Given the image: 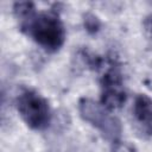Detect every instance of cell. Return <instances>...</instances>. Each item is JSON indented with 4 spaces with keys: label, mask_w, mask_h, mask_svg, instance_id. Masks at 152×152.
<instances>
[{
    "label": "cell",
    "mask_w": 152,
    "mask_h": 152,
    "mask_svg": "<svg viewBox=\"0 0 152 152\" xmlns=\"http://www.w3.org/2000/svg\"><path fill=\"white\" fill-rule=\"evenodd\" d=\"M13 13L20 30L49 52L59 50L65 40L64 25L55 11H37L33 2L20 1L13 5Z\"/></svg>",
    "instance_id": "6da1fadb"
},
{
    "label": "cell",
    "mask_w": 152,
    "mask_h": 152,
    "mask_svg": "<svg viewBox=\"0 0 152 152\" xmlns=\"http://www.w3.org/2000/svg\"><path fill=\"white\" fill-rule=\"evenodd\" d=\"M78 112L81 118L97 128L107 140L110 142L120 140L122 133L121 122L102 103L88 97H82L78 101Z\"/></svg>",
    "instance_id": "7a4b0ae2"
},
{
    "label": "cell",
    "mask_w": 152,
    "mask_h": 152,
    "mask_svg": "<svg viewBox=\"0 0 152 152\" xmlns=\"http://www.w3.org/2000/svg\"><path fill=\"white\" fill-rule=\"evenodd\" d=\"M17 109L24 122L32 129H45L51 122V109L48 100L38 91L24 88L17 97Z\"/></svg>",
    "instance_id": "3957f363"
},
{
    "label": "cell",
    "mask_w": 152,
    "mask_h": 152,
    "mask_svg": "<svg viewBox=\"0 0 152 152\" xmlns=\"http://www.w3.org/2000/svg\"><path fill=\"white\" fill-rule=\"evenodd\" d=\"M101 103L109 110L119 109L126 102V89L122 74L113 59L106 61L104 71L100 78Z\"/></svg>",
    "instance_id": "277c9868"
},
{
    "label": "cell",
    "mask_w": 152,
    "mask_h": 152,
    "mask_svg": "<svg viewBox=\"0 0 152 152\" xmlns=\"http://www.w3.org/2000/svg\"><path fill=\"white\" fill-rule=\"evenodd\" d=\"M133 119L139 131L152 138V99L146 94H138L133 102Z\"/></svg>",
    "instance_id": "5b68a950"
},
{
    "label": "cell",
    "mask_w": 152,
    "mask_h": 152,
    "mask_svg": "<svg viewBox=\"0 0 152 152\" xmlns=\"http://www.w3.org/2000/svg\"><path fill=\"white\" fill-rule=\"evenodd\" d=\"M84 27H86V30L89 33L94 34V33H96L100 30L101 23H100V20H99L97 17H95L91 13H87L84 15Z\"/></svg>",
    "instance_id": "8992f818"
},
{
    "label": "cell",
    "mask_w": 152,
    "mask_h": 152,
    "mask_svg": "<svg viewBox=\"0 0 152 152\" xmlns=\"http://www.w3.org/2000/svg\"><path fill=\"white\" fill-rule=\"evenodd\" d=\"M112 152H138V151L132 144L127 141H122L120 139L115 142H112Z\"/></svg>",
    "instance_id": "52a82bcc"
},
{
    "label": "cell",
    "mask_w": 152,
    "mask_h": 152,
    "mask_svg": "<svg viewBox=\"0 0 152 152\" xmlns=\"http://www.w3.org/2000/svg\"><path fill=\"white\" fill-rule=\"evenodd\" d=\"M144 27H145V31L146 33L152 38V14L147 15L144 20Z\"/></svg>",
    "instance_id": "ba28073f"
}]
</instances>
